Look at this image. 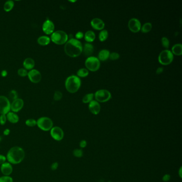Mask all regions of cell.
I'll return each mask as SVG.
<instances>
[{
    "label": "cell",
    "mask_w": 182,
    "mask_h": 182,
    "mask_svg": "<svg viewBox=\"0 0 182 182\" xmlns=\"http://www.w3.org/2000/svg\"><path fill=\"white\" fill-rule=\"evenodd\" d=\"M174 60V55L169 50H165L159 54L158 60L163 65H168L172 63Z\"/></svg>",
    "instance_id": "6"
},
{
    "label": "cell",
    "mask_w": 182,
    "mask_h": 182,
    "mask_svg": "<svg viewBox=\"0 0 182 182\" xmlns=\"http://www.w3.org/2000/svg\"><path fill=\"white\" fill-rule=\"evenodd\" d=\"M81 81L80 78L76 75H71L66 78L65 81V88L70 93H75L80 89Z\"/></svg>",
    "instance_id": "3"
},
{
    "label": "cell",
    "mask_w": 182,
    "mask_h": 182,
    "mask_svg": "<svg viewBox=\"0 0 182 182\" xmlns=\"http://www.w3.org/2000/svg\"><path fill=\"white\" fill-rule=\"evenodd\" d=\"M36 121V126L43 131H50L53 127V121L48 117H41Z\"/></svg>",
    "instance_id": "5"
},
{
    "label": "cell",
    "mask_w": 182,
    "mask_h": 182,
    "mask_svg": "<svg viewBox=\"0 0 182 182\" xmlns=\"http://www.w3.org/2000/svg\"><path fill=\"white\" fill-rule=\"evenodd\" d=\"M7 120L13 124H15L19 122V118L16 113L9 112L6 115Z\"/></svg>",
    "instance_id": "19"
},
{
    "label": "cell",
    "mask_w": 182,
    "mask_h": 182,
    "mask_svg": "<svg viewBox=\"0 0 182 182\" xmlns=\"http://www.w3.org/2000/svg\"><path fill=\"white\" fill-rule=\"evenodd\" d=\"M7 119L6 115H0V125H4L6 123Z\"/></svg>",
    "instance_id": "38"
},
{
    "label": "cell",
    "mask_w": 182,
    "mask_h": 182,
    "mask_svg": "<svg viewBox=\"0 0 182 182\" xmlns=\"http://www.w3.org/2000/svg\"><path fill=\"white\" fill-rule=\"evenodd\" d=\"M79 145L81 148H85L87 145V142L86 140H82L80 143H79Z\"/></svg>",
    "instance_id": "41"
},
{
    "label": "cell",
    "mask_w": 182,
    "mask_h": 182,
    "mask_svg": "<svg viewBox=\"0 0 182 182\" xmlns=\"http://www.w3.org/2000/svg\"><path fill=\"white\" fill-rule=\"evenodd\" d=\"M170 180V175L169 174H166L162 177V180L163 182H167Z\"/></svg>",
    "instance_id": "43"
},
{
    "label": "cell",
    "mask_w": 182,
    "mask_h": 182,
    "mask_svg": "<svg viewBox=\"0 0 182 182\" xmlns=\"http://www.w3.org/2000/svg\"><path fill=\"white\" fill-rule=\"evenodd\" d=\"M91 27L96 30H103L105 27V23L102 19L95 18L93 19L90 23Z\"/></svg>",
    "instance_id": "17"
},
{
    "label": "cell",
    "mask_w": 182,
    "mask_h": 182,
    "mask_svg": "<svg viewBox=\"0 0 182 182\" xmlns=\"http://www.w3.org/2000/svg\"><path fill=\"white\" fill-rule=\"evenodd\" d=\"M27 75L30 80L34 83L40 82L42 78L40 72L36 70H31L28 73Z\"/></svg>",
    "instance_id": "12"
},
{
    "label": "cell",
    "mask_w": 182,
    "mask_h": 182,
    "mask_svg": "<svg viewBox=\"0 0 182 182\" xmlns=\"http://www.w3.org/2000/svg\"><path fill=\"white\" fill-rule=\"evenodd\" d=\"M1 172L4 176H10L13 172V165L6 161L0 167Z\"/></svg>",
    "instance_id": "13"
},
{
    "label": "cell",
    "mask_w": 182,
    "mask_h": 182,
    "mask_svg": "<svg viewBox=\"0 0 182 182\" xmlns=\"http://www.w3.org/2000/svg\"><path fill=\"white\" fill-rule=\"evenodd\" d=\"M10 133V130L9 129H4L3 131V135L5 136H8Z\"/></svg>",
    "instance_id": "44"
},
{
    "label": "cell",
    "mask_w": 182,
    "mask_h": 182,
    "mask_svg": "<svg viewBox=\"0 0 182 182\" xmlns=\"http://www.w3.org/2000/svg\"><path fill=\"white\" fill-rule=\"evenodd\" d=\"M85 40L87 43L93 42L95 40L96 35L95 33L92 31H88L86 32L84 35Z\"/></svg>",
    "instance_id": "22"
},
{
    "label": "cell",
    "mask_w": 182,
    "mask_h": 182,
    "mask_svg": "<svg viewBox=\"0 0 182 182\" xmlns=\"http://www.w3.org/2000/svg\"><path fill=\"white\" fill-rule=\"evenodd\" d=\"M59 167V163L57 162H55L51 164L50 166V169L53 171H55Z\"/></svg>",
    "instance_id": "39"
},
{
    "label": "cell",
    "mask_w": 182,
    "mask_h": 182,
    "mask_svg": "<svg viewBox=\"0 0 182 182\" xmlns=\"http://www.w3.org/2000/svg\"><path fill=\"white\" fill-rule=\"evenodd\" d=\"M50 38L47 36H41L38 39V43L41 46H47L50 42Z\"/></svg>",
    "instance_id": "24"
},
{
    "label": "cell",
    "mask_w": 182,
    "mask_h": 182,
    "mask_svg": "<svg viewBox=\"0 0 182 182\" xmlns=\"http://www.w3.org/2000/svg\"><path fill=\"white\" fill-rule=\"evenodd\" d=\"M94 51V48L93 45H91L90 43H86L84 47H83L82 53L85 55V56L89 57H91L93 54Z\"/></svg>",
    "instance_id": "18"
},
{
    "label": "cell",
    "mask_w": 182,
    "mask_h": 182,
    "mask_svg": "<svg viewBox=\"0 0 182 182\" xmlns=\"http://www.w3.org/2000/svg\"><path fill=\"white\" fill-rule=\"evenodd\" d=\"M62 97H63V94L60 91H55V94H54V96H53V98H54L55 100H56V101L60 100L62 98Z\"/></svg>",
    "instance_id": "34"
},
{
    "label": "cell",
    "mask_w": 182,
    "mask_h": 182,
    "mask_svg": "<svg viewBox=\"0 0 182 182\" xmlns=\"http://www.w3.org/2000/svg\"><path fill=\"white\" fill-rule=\"evenodd\" d=\"M83 37H84V34L82 32H78L75 35L76 39L78 40L79 39L82 38Z\"/></svg>",
    "instance_id": "42"
},
{
    "label": "cell",
    "mask_w": 182,
    "mask_h": 182,
    "mask_svg": "<svg viewBox=\"0 0 182 182\" xmlns=\"http://www.w3.org/2000/svg\"><path fill=\"white\" fill-rule=\"evenodd\" d=\"M25 152L20 146H15L9 149L6 153V160L11 165H18L23 161Z\"/></svg>",
    "instance_id": "1"
},
{
    "label": "cell",
    "mask_w": 182,
    "mask_h": 182,
    "mask_svg": "<svg viewBox=\"0 0 182 182\" xmlns=\"http://www.w3.org/2000/svg\"><path fill=\"white\" fill-rule=\"evenodd\" d=\"M18 74L19 76H21V77H25V76L27 75L28 73L27 72V70L25 69V68H19L18 71Z\"/></svg>",
    "instance_id": "36"
},
{
    "label": "cell",
    "mask_w": 182,
    "mask_h": 182,
    "mask_svg": "<svg viewBox=\"0 0 182 182\" xmlns=\"http://www.w3.org/2000/svg\"><path fill=\"white\" fill-rule=\"evenodd\" d=\"M24 104V103L23 100L20 98H17L16 100H13V103L11 104V110L13 112H18L23 107Z\"/></svg>",
    "instance_id": "15"
},
{
    "label": "cell",
    "mask_w": 182,
    "mask_h": 182,
    "mask_svg": "<svg viewBox=\"0 0 182 182\" xmlns=\"http://www.w3.org/2000/svg\"><path fill=\"white\" fill-rule=\"evenodd\" d=\"M110 53L108 50L106 49H103L100 51L98 55V59L100 61H106V60H108L109 58Z\"/></svg>",
    "instance_id": "20"
},
{
    "label": "cell",
    "mask_w": 182,
    "mask_h": 182,
    "mask_svg": "<svg viewBox=\"0 0 182 182\" xmlns=\"http://www.w3.org/2000/svg\"><path fill=\"white\" fill-rule=\"evenodd\" d=\"M11 110V104L8 98L3 96H0V114L6 115Z\"/></svg>",
    "instance_id": "9"
},
{
    "label": "cell",
    "mask_w": 182,
    "mask_h": 182,
    "mask_svg": "<svg viewBox=\"0 0 182 182\" xmlns=\"http://www.w3.org/2000/svg\"><path fill=\"white\" fill-rule=\"evenodd\" d=\"M172 53L173 55L176 56L182 55V45L180 43L176 44L172 47Z\"/></svg>",
    "instance_id": "23"
},
{
    "label": "cell",
    "mask_w": 182,
    "mask_h": 182,
    "mask_svg": "<svg viewBox=\"0 0 182 182\" xmlns=\"http://www.w3.org/2000/svg\"><path fill=\"white\" fill-rule=\"evenodd\" d=\"M23 65L26 70H33L35 66V61L31 58H27L24 61Z\"/></svg>",
    "instance_id": "21"
},
{
    "label": "cell",
    "mask_w": 182,
    "mask_h": 182,
    "mask_svg": "<svg viewBox=\"0 0 182 182\" xmlns=\"http://www.w3.org/2000/svg\"><path fill=\"white\" fill-rule=\"evenodd\" d=\"M83 46L80 41L71 38L66 43L64 50L67 55L71 57H76L82 53Z\"/></svg>",
    "instance_id": "2"
},
{
    "label": "cell",
    "mask_w": 182,
    "mask_h": 182,
    "mask_svg": "<svg viewBox=\"0 0 182 182\" xmlns=\"http://www.w3.org/2000/svg\"><path fill=\"white\" fill-rule=\"evenodd\" d=\"M9 97L13 100L17 99L18 98V95H17V91H15L14 90H11L9 93Z\"/></svg>",
    "instance_id": "37"
},
{
    "label": "cell",
    "mask_w": 182,
    "mask_h": 182,
    "mask_svg": "<svg viewBox=\"0 0 182 182\" xmlns=\"http://www.w3.org/2000/svg\"><path fill=\"white\" fill-rule=\"evenodd\" d=\"M161 44L166 49H168L169 47V40L166 37H163L161 38Z\"/></svg>",
    "instance_id": "32"
},
{
    "label": "cell",
    "mask_w": 182,
    "mask_h": 182,
    "mask_svg": "<svg viewBox=\"0 0 182 182\" xmlns=\"http://www.w3.org/2000/svg\"><path fill=\"white\" fill-rule=\"evenodd\" d=\"M108 36V33L107 30H102L100 32L98 36V38L100 41L101 42H104L107 38Z\"/></svg>",
    "instance_id": "26"
},
{
    "label": "cell",
    "mask_w": 182,
    "mask_h": 182,
    "mask_svg": "<svg viewBox=\"0 0 182 182\" xmlns=\"http://www.w3.org/2000/svg\"><path fill=\"white\" fill-rule=\"evenodd\" d=\"M94 97L97 102L105 103L107 102L112 97L110 92L105 89H101L96 92Z\"/></svg>",
    "instance_id": "8"
},
{
    "label": "cell",
    "mask_w": 182,
    "mask_h": 182,
    "mask_svg": "<svg viewBox=\"0 0 182 182\" xmlns=\"http://www.w3.org/2000/svg\"><path fill=\"white\" fill-rule=\"evenodd\" d=\"M50 134L51 137L56 141L60 142L63 140L64 132L61 128L58 126H55L50 130Z\"/></svg>",
    "instance_id": "10"
},
{
    "label": "cell",
    "mask_w": 182,
    "mask_h": 182,
    "mask_svg": "<svg viewBox=\"0 0 182 182\" xmlns=\"http://www.w3.org/2000/svg\"><path fill=\"white\" fill-rule=\"evenodd\" d=\"M94 94L93 93H87L83 97L82 102L85 104L89 103L92 100H93Z\"/></svg>",
    "instance_id": "28"
},
{
    "label": "cell",
    "mask_w": 182,
    "mask_h": 182,
    "mask_svg": "<svg viewBox=\"0 0 182 182\" xmlns=\"http://www.w3.org/2000/svg\"><path fill=\"white\" fill-rule=\"evenodd\" d=\"M182 167H180V170H179V171H178V175H179V176L180 177V178H182Z\"/></svg>",
    "instance_id": "47"
},
{
    "label": "cell",
    "mask_w": 182,
    "mask_h": 182,
    "mask_svg": "<svg viewBox=\"0 0 182 182\" xmlns=\"http://www.w3.org/2000/svg\"><path fill=\"white\" fill-rule=\"evenodd\" d=\"M73 155L74 157L76 158H81L82 157L83 153V151L82 149H80V148H76L73 151Z\"/></svg>",
    "instance_id": "31"
},
{
    "label": "cell",
    "mask_w": 182,
    "mask_h": 182,
    "mask_svg": "<svg viewBox=\"0 0 182 182\" xmlns=\"http://www.w3.org/2000/svg\"><path fill=\"white\" fill-rule=\"evenodd\" d=\"M68 36L66 32L63 31H57L53 32L51 36V40L56 45H61L67 42Z\"/></svg>",
    "instance_id": "4"
},
{
    "label": "cell",
    "mask_w": 182,
    "mask_h": 182,
    "mask_svg": "<svg viewBox=\"0 0 182 182\" xmlns=\"http://www.w3.org/2000/svg\"><path fill=\"white\" fill-rule=\"evenodd\" d=\"M25 124L29 127H34L37 125V121L34 119H28L25 121Z\"/></svg>",
    "instance_id": "30"
},
{
    "label": "cell",
    "mask_w": 182,
    "mask_h": 182,
    "mask_svg": "<svg viewBox=\"0 0 182 182\" xmlns=\"http://www.w3.org/2000/svg\"><path fill=\"white\" fill-rule=\"evenodd\" d=\"M88 108L90 112L94 115H98L101 110L100 103L96 100H94L89 103Z\"/></svg>",
    "instance_id": "16"
},
{
    "label": "cell",
    "mask_w": 182,
    "mask_h": 182,
    "mask_svg": "<svg viewBox=\"0 0 182 182\" xmlns=\"http://www.w3.org/2000/svg\"><path fill=\"white\" fill-rule=\"evenodd\" d=\"M70 2H76V1H70Z\"/></svg>",
    "instance_id": "48"
},
{
    "label": "cell",
    "mask_w": 182,
    "mask_h": 182,
    "mask_svg": "<svg viewBox=\"0 0 182 182\" xmlns=\"http://www.w3.org/2000/svg\"><path fill=\"white\" fill-rule=\"evenodd\" d=\"M6 156H5L4 155H0V166L2 165L3 163L6 162Z\"/></svg>",
    "instance_id": "40"
},
{
    "label": "cell",
    "mask_w": 182,
    "mask_h": 182,
    "mask_svg": "<svg viewBox=\"0 0 182 182\" xmlns=\"http://www.w3.org/2000/svg\"><path fill=\"white\" fill-rule=\"evenodd\" d=\"M152 28V25L150 23H146L144 24L142 27H141V31L144 33H147L150 32Z\"/></svg>",
    "instance_id": "27"
},
{
    "label": "cell",
    "mask_w": 182,
    "mask_h": 182,
    "mask_svg": "<svg viewBox=\"0 0 182 182\" xmlns=\"http://www.w3.org/2000/svg\"><path fill=\"white\" fill-rule=\"evenodd\" d=\"M89 75V71L87 68H82L78 70L77 72V76L78 78H85Z\"/></svg>",
    "instance_id": "25"
},
{
    "label": "cell",
    "mask_w": 182,
    "mask_h": 182,
    "mask_svg": "<svg viewBox=\"0 0 182 182\" xmlns=\"http://www.w3.org/2000/svg\"><path fill=\"white\" fill-rule=\"evenodd\" d=\"M14 6V2L13 1H6L4 5V10L6 11L9 12L10 11Z\"/></svg>",
    "instance_id": "29"
},
{
    "label": "cell",
    "mask_w": 182,
    "mask_h": 182,
    "mask_svg": "<svg viewBox=\"0 0 182 182\" xmlns=\"http://www.w3.org/2000/svg\"><path fill=\"white\" fill-rule=\"evenodd\" d=\"M54 30L55 25L53 21L49 19H47L44 22L42 25V30L46 34H53Z\"/></svg>",
    "instance_id": "14"
},
{
    "label": "cell",
    "mask_w": 182,
    "mask_h": 182,
    "mask_svg": "<svg viewBox=\"0 0 182 182\" xmlns=\"http://www.w3.org/2000/svg\"><path fill=\"white\" fill-rule=\"evenodd\" d=\"M119 58H120V55L115 52L110 53V56H109V58L112 60H118Z\"/></svg>",
    "instance_id": "35"
},
{
    "label": "cell",
    "mask_w": 182,
    "mask_h": 182,
    "mask_svg": "<svg viewBox=\"0 0 182 182\" xmlns=\"http://www.w3.org/2000/svg\"><path fill=\"white\" fill-rule=\"evenodd\" d=\"M85 65L87 70L92 72H96L99 70L100 63L97 58L91 56L87 58L85 61Z\"/></svg>",
    "instance_id": "7"
},
{
    "label": "cell",
    "mask_w": 182,
    "mask_h": 182,
    "mask_svg": "<svg viewBox=\"0 0 182 182\" xmlns=\"http://www.w3.org/2000/svg\"><path fill=\"white\" fill-rule=\"evenodd\" d=\"M0 182H13V180L10 176L3 175L0 177Z\"/></svg>",
    "instance_id": "33"
},
{
    "label": "cell",
    "mask_w": 182,
    "mask_h": 182,
    "mask_svg": "<svg viewBox=\"0 0 182 182\" xmlns=\"http://www.w3.org/2000/svg\"><path fill=\"white\" fill-rule=\"evenodd\" d=\"M141 23L138 19L132 18L128 22V27L130 31L133 33H137L141 29Z\"/></svg>",
    "instance_id": "11"
},
{
    "label": "cell",
    "mask_w": 182,
    "mask_h": 182,
    "mask_svg": "<svg viewBox=\"0 0 182 182\" xmlns=\"http://www.w3.org/2000/svg\"><path fill=\"white\" fill-rule=\"evenodd\" d=\"M7 74H8V73H7V71H5V70L2 71V72H1V75L3 77H5L7 75Z\"/></svg>",
    "instance_id": "46"
},
{
    "label": "cell",
    "mask_w": 182,
    "mask_h": 182,
    "mask_svg": "<svg viewBox=\"0 0 182 182\" xmlns=\"http://www.w3.org/2000/svg\"><path fill=\"white\" fill-rule=\"evenodd\" d=\"M163 68L162 67H159L156 71V73L157 74H160L163 72Z\"/></svg>",
    "instance_id": "45"
}]
</instances>
